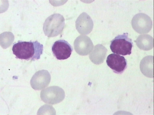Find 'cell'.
I'll use <instances>...</instances> for the list:
<instances>
[{
    "label": "cell",
    "mask_w": 154,
    "mask_h": 115,
    "mask_svg": "<svg viewBox=\"0 0 154 115\" xmlns=\"http://www.w3.org/2000/svg\"><path fill=\"white\" fill-rule=\"evenodd\" d=\"M128 33L119 35L110 42V48L112 52L118 55L126 56L131 54L133 43L132 40L128 38Z\"/></svg>",
    "instance_id": "cell-3"
},
{
    "label": "cell",
    "mask_w": 154,
    "mask_h": 115,
    "mask_svg": "<svg viewBox=\"0 0 154 115\" xmlns=\"http://www.w3.org/2000/svg\"><path fill=\"white\" fill-rule=\"evenodd\" d=\"M135 42L139 48L144 51H149L153 48V38L149 35H140Z\"/></svg>",
    "instance_id": "cell-13"
},
{
    "label": "cell",
    "mask_w": 154,
    "mask_h": 115,
    "mask_svg": "<svg viewBox=\"0 0 154 115\" xmlns=\"http://www.w3.org/2000/svg\"><path fill=\"white\" fill-rule=\"evenodd\" d=\"M43 46L38 42L19 41L12 48L13 54L17 58L35 61L40 59L43 52Z\"/></svg>",
    "instance_id": "cell-1"
},
{
    "label": "cell",
    "mask_w": 154,
    "mask_h": 115,
    "mask_svg": "<svg viewBox=\"0 0 154 115\" xmlns=\"http://www.w3.org/2000/svg\"><path fill=\"white\" fill-rule=\"evenodd\" d=\"M93 26L94 23L92 19L86 13H82L76 20V30L82 35H88L90 34L93 29Z\"/></svg>",
    "instance_id": "cell-10"
},
{
    "label": "cell",
    "mask_w": 154,
    "mask_h": 115,
    "mask_svg": "<svg viewBox=\"0 0 154 115\" xmlns=\"http://www.w3.org/2000/svg\"><path fill=\"white\" fill-rule=\"evenodd\" d=\"M131 25L134 30L138 33L146 34L152 28V22L149 16L141 13L134 17Z\"/></svg>",
    "instance_id": "cell-5"
},
{
    "label": "cell",
    "mask_w": 154,
    "mask_h": 115,
    "mask_svg": "<svg viewBox=\"0 0 154 115\" xmlns=\"http://www.w3.org/2000/svg\"><path fill=\"white\" fill-rule=\"evenodd\" d=\"M64 17L60 14H55L49 17L43 24V31L49 38L56 37L61 34L64 28Z\"/></svg>",
    "instance_id": "cell-2"
},
{
    "label": "cell",
    "mask_w": 154,
    "mask_h": 115,
    "mask_svg": "<svg viewBox=\"0 0 154 115\" xmlns=\"http://www.w3.org/2000/svg\"><path fill=\"white\" fill-rule=\"evenodd\" d=\"M51 80V75L48 71L40 70L36 72L33 76L30 81V85L35 90H42L48 86Z\"/></svg>",
    "instance_id": "cell-7"
},
{
    "label": "cell",
    "mask_w": 154,
    "mask_h": 115,
    "mask_svg": "<svg viewBox=\"0 0 154 115\" xmlns=\"http://www.w3.org/2000/svg\"><path fill=\"white\" fill-rule=\"evenodd\" d=\"M106 63L113 72L122 74L127 67V61L124 56L114 54L109 55L106 60Z\"/></svg>",
    "instance_id": "cell-8"
},
{
    "label": "cell",
    "mask_w": 154,
    "mask_h": 115,
    "mask_svg": "<svg viewBox=\"0 0 154 115\" xmlns=\"http://www.w3.org/2000/svg\"><path fill=\"white\" fill-rule=\"evenodd\" d=\"M14 36L11 32H4L0 35V44L4 49H6L12 45Z\"/></svg>",
    "instance_id": "cell-14"
},
{
    "label": "cell",
    "mask_w": 154,
    "mask_h": 115,
    "mask_svg": "<svg viewBox=\"0 0 154 115\" xmlns=\"http://www.w3.org/2000/svg\"><path fill=\"white\" fill-rule=\"evenodd\" d=\"M74 49L81 56L88 55L94 48L93 44L90 38L81 35L76 38L74 42Z\"/></svg>",
    "instance_id": "cell-9"
},
{
    "label": "cell",
    "mask_w": 154,
    "mask_h": 115,
    "mask_svg": "<svg viewBox=\"0 0 154 115\" xmlns=\"http://www.w3.org/2000/svg\"><path fill=\"white\" fill-rule=\"evenodd\" d=\"M65 93L63 89L58 86H51L43 89L40 98L44 103L51 105L60 103L64 100Z\"/></svg>",
    "instance_id": "cell-4"
},
{
    "label": "cell",
    "mask_w": 154,
    "mask_h": 115,
    "mask_svg": "<svg viewBox=\"0 0 154 115\" xmlns=\"http://www.w3.org/2000/svg\"><path fill=\"white\" fill-rule=\"evenodd\" d=\"M153 56H148L144 58L140 62V70L146 77L153 78Z\"/></svg>",
    "instance_id": "cell-12"
},
{
    "label": "cell",
    "mask_w": 154,
    "mask_h": 115,
    "mask_svg": "<svg viewBox=\"0 0 154 115\" xmlns=\"http://www.w3.org/2000/svg\"><path fill=\"white\" fill-rule=\"evenodd\" d=\"M52 51L55 57L58 60H65L70 57L73 48L68 42L60 40L54 42Z\"/></svg>",
    "instance_id": "cell-6"
},
{
    "label": "cell",
    "mask_w": 154,
    "mask_h": 115,
    "mask_svg": "<svg viewBox=\"0 0 154 115\" xmlns=\"http://www.w3.org/2000/svg\"><path fill=\"white\" fill-rule=\"evenodd\" d=\"M108 50L102 44H98L93 48L89 55V58L93 63L96 65L102 64L106 58Z\"/></svg>",
    "instance_id": "cell-11"
}]
</instances>
